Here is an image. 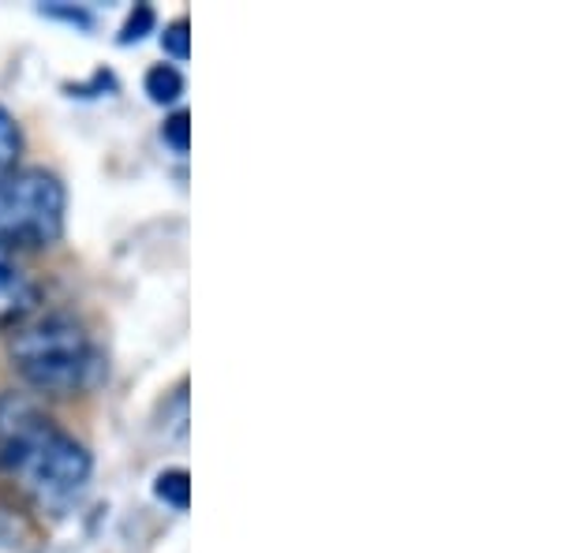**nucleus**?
Returning <instances> with one entry per match:
<instances>
[{"instance_id": "1", "label": "nucleus", "mask_w": 561, "mask_h": 553, "mask_svg": "<svg viewBox=\"0 0 561 553\" xmlns=\"http://www.w3.org/2000/svg\"><path fill=\"white\" fill-rule=\"evenodd\" d=\"M0 464L20 475L42 512L60 516L87 489L94 460L38 404L8 393L0 396Z\"/></svg>"}, {"instance_id": "2", "label": "nucleus", "mask_w": 561, "mask_h": 553, "mask_svg": "<svg viewBox=\"0 0 561 553\" xmlns=\"http://www.w3.org/2000/svg\"><path fill=\"white\" fill-rule=\"evenodd\" d=\"M12 367L20 370L26 385L53 396H68L94 382L98 352L90 344V333L71 314H45V319L15 330Z\"/></svg>"}, {"instance_id": "3", "label": "nucleus", "mask_w": 561, "mask_h": 553, "mask_svg": "<svg viewBox=\"0 0 561 553\" xmlns=\"http://www.w3.org/2000/svg\"><path fill=\"white\" fill-rule=\"evenodd\" d=\"M68 192L53 172L15 169L0 176V251L49 247L65 232Z\"/></svg>"}, {"instance_id": "4", "label": "nucleus", "mask_w": 561, "mask_h": 553, "mask_svg": "<svg viewBox=\"0 0 561 553\" xmlns=\"http://www.w3.org/2000/svg\"><path fill=\"white\" fill-rule=\"evenodd\" d=\"M38 307V285L8 251H0V330H20Z\"/></svg>"}, {"instance_id": "5", "label": "nucleus", "mask_w": 561, "mask_h": 553, "mask_svg": "<svg viewBox=\"0 0 561 553\" xmlns=\"http://www.w3.org/2000/svg\"><path fill=\"white\" fill-rule=\"evenodd\" d=\"M153 497L165 502L169 509L184 512L192 505V475L184 468H165L158 479H153Z\"/></svg>"}, {"instance_id": "6", "label": "nucleus", "mask_w": 561, "mask_h": 553, "mask_svg": "<svg viewBox=\"0 0 561 553\" xmlns=\"http://www.w3.org/2000/svg\"><path fill=\"white\" fill-rule=\"evenodd\" d=\"M147 94L150 102L158 105H173L180 94H184V76L173 65H153L147 71Z\"/></svg>"}, {"instance_id": "7", "label": "nucleus", "mask_w": 561, "mask_h": 553, "mask_svg": "<svg viewBox=\"0 0 561 553\" xmlns=\"http://www.w3.org/2000/svg\"><path fill=\"white\" fill-rule=\"evenodd\" d=\"M23 153V131L15 124V116L8 108H0V176L4 172H15V161Z\"/></svg>"}, {"instance_id": "8", "label": "nucleus", "mask_w": 561, "mask_h": 553, "mask_svg": "<svg viewBox=\"0 0 561 553\" xmlns=\"http://www.w3.org/2000/svg\"><path fill=\"white\" fill-rule=\"evenodd\" d=\"M161 139L176 153H187V147H192V116H187V108H176V113L169 116L165 128H161Z\"/></svg>"}, {"instance_id": "9", "label": "nucleus", "mask_w": 561, "mask_h": 553, "mask_svg": "<svg viewBox=\"0 0 561 553\" xmlns=\"http://www.w3.org/2000/svg\"><path fill=\"white\" fill-rule=\"evenodd\" d=\"M153 23H158V15H153L150 4H135V12L128 15V23L121 26V45H131L139 38H147L153 31Z\"/></svg>"}, {"instance_id": "10", "label": "nucleus", "mask_w": 561, "mask_h": 553, "mask_svg": "<svg viewBox=\"0 0 561 553\" xmlns=\"http://www.w3.org/2000/svg\"><path fill=\"white\" fill-rule=\"evenodd\" d=\"M161 49H165L173 60H187L192 45H187V20H184V15L165 26V34H161Z\"/></svg>"}]
</instances>
